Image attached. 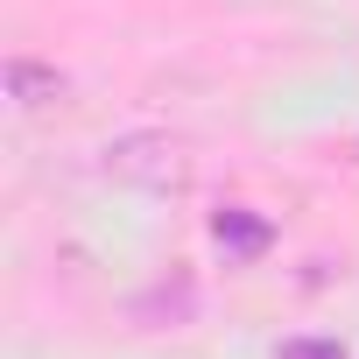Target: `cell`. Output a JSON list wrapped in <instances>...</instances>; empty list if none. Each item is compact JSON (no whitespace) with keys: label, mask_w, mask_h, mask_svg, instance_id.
I'll return each instance as SVG.
<instances>
[{"label":"cell","mask_w":359,"mask_h":359,"mask_svg":"<svg viewBox=\"0 0 359 359\" xmlns=\"http://www.w3.org/2000/svg\"><path fill=\"white\" fill-rule=\"evenodd\" d=\"M106 176L148 184V191H176L191 176V155H184V141H169V134H127V141L106 148Z\"/></svg>","instance_id":"obj_1"},{"label":"cell","mask_w":359,"mask_h":359,"mask_svg":"<svg viewBox=\"0 0 359 359\" xmlns=\"http://www.w3.org/2000/svg\"><path fill=\"white\" fill-rule=\"evenodd\" d=\"M8 99H15L22 113H36V106L64 99V78H57L50 64H36V57H15V64H8Z\"/></svg>","instance_id":"obj_2"},{"label":"cell","mask_w":359,"mask_h":359,"mask_svg":"<svg viewBox=\"0 0 359 359\" xmlns=\"http://www.w3.org/2000/svg\"><path fill=\"white\" fill-rule=\"evenodd\" d=\"M282 359H345V345H331V338H289Z\"/></svg>","instance_id":"obj_3"}]
</instances>
